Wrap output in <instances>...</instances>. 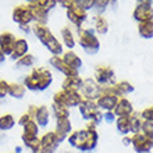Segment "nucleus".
<instances>
[{
	"instance_id": "nucleus-1",
	"label": "nucleus",
	"mask_w": 153,
	"mask_h": 153,
	"mask_svg": "<svg viewBox=\"0 0 153 153\" xmlns=\"http://www.w3.org/2000/svg\"><path fill=\"white\" fill-rule=\"evenodd\" d=\"M67 142L78 152L88 153L95 150L99 142V132L96 129V124L89 123L85 128L73 131L67 138Z\"/></svg>"
},
{
	"instance_id": "nucleus-2",
	"label": "nucleus",
	"mask_w": 153,
	"mask_h": 153,
	"mask_svg": "<svg viewBox=\"0 0 153 153\" xmlns=\"http://www.w3.org/2000/svg\"><path fill=\"white\" fill-rule=\"evenodd\" d=\"M53 84V74L46 67H36L24 78V86L32 92H43Z\"/></svg>"
},
{
	"instance_id": "nucleus-3",
	"label": "nucleus",
	"mask_w": 153,
	"mask_h": 153,
	"mask_svg": "<svg viewBox=\"0 0 153 153\" xmlns=\"http://www.w3.org/2000/svg\"><path fill=\"white\" fill-rule=\"evenodd\" d=\"M32 32L35 33V36L38 38L40 43L52 53V56H63V43L60 40H57V38L53 35V32L49 29L48 25H39L35 24L32 28Z\"/></svg>"
},
{
	"instance_id": "nucleus-4",
	"label": "nucleus",
	"mask_w": 153,
	"mask_h": 153,
	"mask_svg": "<svg viewBox=\"0 0 153 153\" xmlns=\"http://www.w3.org/2000/svg\"><path fill=\"white\" fill-rule=\"evenodd\" d=\"M78 110H79L81 117H82L84 120L89 121V123H93V124L97 125L103 120V113H102V110L97 107L95 100L84 99V100L79 103V106H78Z\"/></svg>"
},
{
	"instance_id": "nucleus-5",
	"label": "nucleus",
	"mask_w": 153,
	"mask_h": 153,
	"mask_svg": "<svg viewBox=\"0 0 153 153\" xmlns=\"http://www.w3.org/2000/svg\"><path fill=\"white\" fill-rule=\"evenodd\" d=\"M84 100V97L76 91H67V89H60L59 92L53 95V103L54 105L64 106L67 109L71 107H78L79 103Z\"/></svg>"
},
{
	"instance_id": "nucleus-6",
	"label": "nucleus",
	"mask_w": 153,
	"mask_h": 153,
	"mask_svg": "<svg viewBox=\"0 0 153 153\" xmlns=\"http://www.w3.org/2000/svg\"><path fill=\"white\" fill-rule=\"evenodd\" d=\"M78 42L88 54H96L100 49V42L91 29H78Z\"/></svg>"
},
{
	"instance_id": "nucleus-7",
	"label": "nucleus",
	"mask_w": 153,
	"mask_h": 153,
	"mask_svg": "<svg viewBox=\"0 0 153 153\" xmlns=\"http://www.w3.org/2000/svg\"><path fill=\"white\" fill-rule=\"evenodd\" d=\"M131 146L135 153H152L153 150V138L145 134L138 132L131 137Z\"/></svg>"
},
{
	"instance_id": "nucleus-8",
	"label": "nucleus",
	"mask_w": 153,
	"mask_h": 153,
	"mask_svg": "<svg viewBox=\"0 0 153 153\" xmlns=\"http://www.w3.org/2000/svg\"><path fill=\"white\" fill-rule=\"evenodd\" d=\"M79 93L82 95L84 99L96 102V99L102 95V86L93 78H84L82 86L79 89Z\"/></svg>"
},
{
	"instance_id": "nucleus-9",
	"label": "nucleus",
	"mask_w": 153,
	"mask_h": 153,
	"mask_svg": "<svg viewBox=\"0 0 153 153\" xmlns=\"http://www.w3.org/2000/svg\"><path fill=\"white\" fill-rule=\"evenodd\" d=\"M13 21L16 24L20 25L21 29L27 28L31 22H33L32 18V13H31V8H29L28 4H22V6H17L14 10H13Z\"/></svg>"
},
{
	"instance_id": "nucleus-10",
	"label": "nucleus",
	"mask_w": 153,
	"mask_h": 153,
	"mask_svg": "<svg viewBox=\"0 0 153 153\" xmlns=\"http://www.w3.org/2000/svg\"><path fill=\"white\" fill-rule=\"evenodd\" d=\"M120 97L110 92L107 86H102V95L96 99V105L102 111H113Z\"/></svg>"
},
{
	"instance_id": "nucleus-11",
	"label": "nucleus",
	"mask_w": 153,
	"mask_h": 153,
	"mask_svg": "<svg viewBox=\"0 0 153 153\" xmlns=\"http://www.w3.org/2000/svg\"><path fill=\"white\" fill-rule=\"evenodd\" d=\"M100 86H109V85L116 84V74L114 70L109 65H97L95 68V78Z\"/></svg>"
},
{
	"instance_id": "nucleus-12",
	"label": "nucleus",
	"mask_w": 153,
	"mask_h": 153,
	"mask_svg": "<svg viewBox=\"0 0 153 153\" xmlns=\"http://www.w3.org/2000/svg\"><path fill=\"white\" fill-rule=\"evenodd\" d=\"M67 18L71 24H74L78 29H81V25L84 24L86 18H88V11L82 10L81 7H78L75 3L73 6H70L67 8Z\"/></svg>"
},
{
	"instance_id": "nucleus-13",
	"label": "nucleus",
	"mask_w": 153,
	"mask_h": 153,
	"mask_svg": "<svg viewBox=\"0 0 153 153\" xmlns=\"http://www.w3.org/2000/svg\"><path fill=\"white\" fill-rule=\"evenodd\" d=\"M53 132L56 134L59 142H64L67 141V138L71 132H73V124H71V120L70 118H63V120H56V127H54V131Z\"/></svg>"
},
{
	"instance_id": "nucleus-14",
	"label": "nucleus",
	"mask_w": 153,
	"mask_h": 153,
	"mask_svg": "<svg viewBox=\"0 0 153 153\" xmlns=\"http://www.w3.org/2000/svg\"><path fill=\"white\" fill-rule=\"evenodd\" d=\"M134 20L138 22H145V21L153 20V7L152 4L146 3H137V7L132 13Z\"/></svg>"
},
{
	"instance_id": "nucleus-15",
	"label": "nucleus",
	"mask_w": 153,
	"mask_h": 153,
	"mask_svg": "<svg viewBox=\"0 0 153 153\" xmlns=\"http://www.w3.org/2000/svg\"><path fill=\"white\" fill-rule=\"evenodd\" d=\"M50 65H52L54 70L57 71H60L61 74H64V76H75V75H79V73L76 71V70L71 68L67 63H65L60 56H52L50 57V60H49Z\"/></svg>"
},
{
	"instance_id": "nucleus-16",
	"label": "nucleus",
	"mask_w": 153,
	"mask_h": 153,
	"mask_svg": "<svg viewBox=\"0 0 153 153\" xmlns=\"http://www.w3.org/2000/svg\"><path fill=\"white\" fill-rule=\"evenodd\" d=\"M50 117H52V113L46 105L38 106L36 107V113L33 116V121L38 124L39 128H46L49 124H50Z\"/></svg>"
},
{
	"instance_id": "nucleus-17",
	"label": "nucleus",
	"mask_w": 153,
	"mask_h": 153,
	"mask_svg": "<svg viewBox=\"0 0 153 153\" xmlns=\"http://www.w3.org/2000/svg\"><path fill=\"white\" fill-rule=\"evenodd\" d=\"M107 89L118 97H125L127 95H129V93H132L135 91L134 85L128 81H120V82H116L114 85H109Z\"/></svg>"
},
{
	"instance_id": "nucleus-18",
	"label": "nucleus",
	"mask_w": 153,
	"mask_h": 153,
	"mask_svg": "<svg viewBox=\"0 0 153 153\" xmlns=\"http://www.w3.org/2000/svg\"><path fill=\"white\" fill-rule=\"evenodd\" d=\"M16 35L13 32H1L0 33V50L6 54V56H10L13 52V48L16 45Z\"/></svg>"
},
{
	"instance_id": "nucleus-19",
	"label": "nucleus",
	"mask_w": 153,
	"mask_h": 153,
	"mask_svg": "<svg viewBox=\"0 0 153 153\" xmlns=\"http://www.w3.org/2000/svg\"><path fill=\"white\" fill-rule=\"evenodd\" d=\"M113 113L116 114V117H128L134 113V106L127 97H120Z\"/></svg>"
},
{
	"instance_id": "nucleus-20",
	"label": "nucleus",
	"mask_w": 153,
	"mask_h": 153,
	"mask_svg": "<svg viewBox=\"0 0 153 153\" xmlns=\"http://www.w3.org/2000/svg\"><path fill=\"white\" fill-rule=\"evenodd\" d=\"M28 50H29V45L28 42L24 39V38H20V39L16 40V45H14V48H13V52L10 54L13 60H18L21 57H24L25 54H28Z\"/></svg>"
},
{
	"instance_id": "nucleus-21",
	"label": "nucleus",
	"mask_w": 153,
	"mask_h": 153,
	"mask_svg": "<svg viewBox=\"0 0 153 153\" xmlns=\"http://www.w3.org/2000/svg\"><path fill=\"white\" fill-rule=\"evenodd\" d=\"M28 6H29V8H31V13H32L33 22H35V24H39V25H46L49 13L46 11V10H43L42 7H39L36 3H31V4H28Z\"/></svg>"
},
{
	"instance_id": "nucleus-22",
	"label": "nucleus",
	"mask_w": 153,
	"mask_h": 153,
	"mask_svg": "<svg viewBox=\"0 0 153 153\" xmlns=\"http://www.w3.org/2000/svg\"><path fill=\"white\" fill-rule=\"evenodd\" d=\"M39 139H40V148H49V149L57 150L59 146H60V142H59L56 134L53 131L45 132L42 137H39Z\"/></svg>"
},
{
	"instance_id": "nucleus-23",
	"label": "nucleus",
	"mask_w": 153,
	"mask_h": 153,
	"mask_svg": "<svg viewBox=\"0 0 153 153\" xmlns=\"http://www.w3.org/2000/svg\"><path fill=\"white\" fill-rule=\"evenodd\" d=\"M82 81L84 78H81L79 75L75 76H65L63 84H61V89H67V91H76L79 92L81 86H82Z\"/></svg>"
},
{
	"instance_id": "nucleus-24",
	"label": "nucleus",
	"mask_w": 153,
	"mask_h": 153,
	"mask_svg": "<svg viewBox=\"0 0 153 153\" xmlns=\"http://www.w3.org/2000/svg\"><path fill=\"white\" fill-rule=\"evenodd\" d=\"M63 60L67 63V64L71 67V68H74V70H78L81 68V65H82V60H81V57L76 54L75 52H65V53H63V57H61Z\"/></svg>"
},
{
	"instance_id": "nucleus-25",
	"label": "nucleus",
	"mask_w": 153,
	"mask_h": 153,
	"mask_svg": "<svg viewBox=\"0 0 153 153\" xmlns=\"http://www.w3.org/2000/svg\"><path fill=\"white\" fill-rule=\"evenodd\" d=\"M17 121H16V117L13 114H3L0 116V131L1 132H8L11 131L14 127H16Z\"/></svg>"
},
{
	"instance_id": "nucleus-26",
	"label": "nucleus",
	"mask_w": 153,
	"mask_h": 153,
	"mask_svg": "<svg viewBox=\"0 0 153 153\" xmlns=\"http://www.w3.org/2000/svg\"><path fill=\"white\" fill-rule=\"evenodd\" d=\"M25 92H27V89L22 84L10 82V85H8V96L13 99H22L25 96Z\"/></svg>"
},
{
	"instance_id": "nucleus-27",
	"label": "nucleus",
	"mask_w": 153,
	"mask_h": 153,
	"mask_svg": "<svg viewBox=\"0 0 153 153\" xmlns=\"http://www.w3.org/2000/svg\"><path fill=\"white\" fill-rule=\"evenodd\" d=\"M39 127L33 120H31L29 123L22 127V135L21 138H38L39 137Z\"/></svg>"
},
{
	"instance_id": "nucleus-28",
	"label": "nucleus",
	"mask_w": 153,
	"mask_h": 153,
	"mask_svg": "<svg viewBox=\"0 0 153 153\" xmlns=\"http://www.w3.org/2000/svg\"><path fill=\"white\" fill-rule=\"evenodd\" d=\"M138 33L143 39H152L153 38V20L139 22L138 24Z\"/></svg>"
},
{
	"instance_id": "nucleus-29",
	"label": "nucleus",
	"mask_w": 153,
	"mask_h": 153,
	"mask_svg": "<svg viewBox=\"0 0 153 153\" xmlns=\"http://www.w3.org/2000/svg\"><path fill=\"white\" fill-rule=\"evenodd\" d=\"M142 123H143V120L141 118V114L134 111V113L129 116V132L132 134V135L134 134L141 132Z\"/></svg>"
},
{
	"instance_id": "nucleus-30",
	"label": "nucleus",
	"mask_w": 153,
	"mask_h": 153,
	"mask_svg": "<svg viewBox=\"0 0 153 153\" xmlns=\"http://www.w3.org/2000/svg\"><path fill=\"white\" fill-rule=\"evenodd\" d=\"M52 116L56 118V120H63V118H70V109L64 107V106L60 105H54L52 103V110H50Z\"/></svg>"
},
{
	"instance_id": "nucleus-31",
	"label": "nucleus",
	"mask_w": 153,
	"mask_h": 153,
	"mask_svg": "<svg viewBox=\"0 0 153 153\" xmlns=\"http://www.w3.org/2000/svg\"><path fill=\"white\" fill-rule=\"evenodd\" d=\"M61 39H63L64 45L70 49V50L75 48V45H76L75 38H74L73 31H71V29H70L68 27H64V28L61 29Z\"/></svg>"
},
{
	"instance_id": "nucleus-32",
	"label": "nucleus",
	"mask_w": 153,
	"mask_h": 153,
	"mask_svg": "<svg viewBox=\"0 0 153 153\" xmlns=\"http://www.w3.org/2000/svg\"><path fill=\"white\" fill-rule=\"evenodd\" d=\"M93 24H95V29H96L97 33H100V35H105V33H107V31H109V22H107V20H106L103 16H96L95 18H93Z\"/></svg>"
},
{
	"instance_id": "nucleus-33",
	"label": "nucleus",
	"mask_w": 153,
	"mask_h": 153,
	"mask_svg": "<svg viewBox=\"0 0 153 153\" xmlns=\"http://www.w3.org/2000/svg\"><path fill=\"white\" fill-rule=\"evenodd\" d=\"M116 127H117V131L123 135H127L129 134V116L128 117H117L116 118Z\"/></svg>"
},
{
	"instance_id": "nucleus-34",
	"label": "nucleus",
	"mask_w": 153,
	"mask_h": 153,
	"mask_svg": "<svg viewBox=\"0 0 153 153\" xmlns=\"http://www.w3.org/2000/svg\"><path fill=\"white\" fill-rule=\"evenodd\" d=\"M33 64H35V56L29 54V53L17 60V67H18V68H29V67H32Z\"/></svg>"
},
{
	"instance_id": "nucleus-35",
	"label": "nucleus",
	"mask_w": 153,
	"mask_h": 153,
	"mask_svg": "<svg viewBox=\"0 0 153 153\" xmlns=\"http://www.w3.org/2000/svg\"><path fill=\"white\" fill-rule=\"evenodd\" d=\"M36 4L39 6V7L43 8V10H46L48 13L57 6L56 0H39V1H36Z\"/></svg>"
},
{
	"instance_id": "nucleus-36",
	"label": "nucleus",
	"mask_w": 153,
	"mask_h": 153,
	"mask_svg": "<svg viewBox=\"0 0 153 153\" xmlns=\"http://www.w3.org/2000/svg\"><path fill=\"white\" fill-rule=\"evenodd\" d=\"M110 4L109 0H93L92 8H95L97 13H103L107 8V6Z\"/></svg>"
},
{
	"instance_id": "nucleus-37",
	"label": "nucleus",
	"mask_w": 153,
	"mask_h": 153,
	"mask_svg": "<svg viewBox=\"0 0 153 153\" xmlns=\"http://www.w3.org/2000/svg\"><path fill=\"white\" fill-rule=\"evenodd\" d=\"M139 114H141V118L143 121H150V123H153V106L145 107Z\"/></svg>"
},
{
	"instance_id": "nucleus-38",
	"label": "nucleus",
	"mask_w": 153,
	"mask_h": 153,
	"mask_svg": "<svg viewBox=\"0 0 153 153\" xmlns=\"http://www.w3.org/2000/svg\"><path fill=\"white\" fill-rule=\"evenodd\" d=\"M141 132L150 138H153V123H150V121H143V123H142V127H141Z\"/></svg>"
},
{
	"instance_id": "nucleus-39",
	"label": "nucleus",
	"mask_w": 153,
	"mask_h": 153,
	"mask_svg": "<svg viewBox=\"0 0 153 153\" xmlns=\"http://www.w3.org/2000/svg\"><path fill=\"white\" fill-rule=\"evenodd\" d=\"M74 3H75L78 7L82 8V10L88 11V10H91V8H92L93 0H74Z\"/></svg>"
},
{
	"instance_id": "nucleus-40",
	"label": "nucleus",
	"mask_w": 153,
	"mask_h": 153,
	"mask_svg": "<svg viewBox=\"0 0 153 153\" xmlns=\"http://www.w3.org/2000/svg\"><path fill=\"white\" fill-rule=\"evenodd\" d=\"M8 85L10 82H7L6 79H0V99L8 96Z\"/></svg>"
},
{
	"instance_id": "nucleus-41",
	"label": "nucleus",
	"mask_w": 153,
	"mask_h": 153,
	"mask_svg": "<svg viewBox=\"0 0 153 153\" xmlns=\"http://www.w3.org/2000/svg\"><path fill=\"white\" fill-rule=\"evenodd\" d=\"M31 120H32V118H31V116H29V114L25 111L24 114H21V117L18 118V121H17V124L21 125V127H24V125L27 124V123H29Z\"/></svg>"
},
{
	"instance_id": "nucleus-42",
	"label": "nucleus",
	"mask_w": 153,
	"mask_h": 153,
	"mask_svg": "<svg viewBox=\"0 0 153 153\" xmlns=\"http://www.w3.org/2000/svg\"><path fill=\"white\" fill-rule=\"evenodd\" d=\"M116 118L117 117L113 111H105V113H103V120H106L107 123H114Z\"/></svg>"
},
{
	"instance_id": "nucleus-43",
	"label": "nucleus",
	"mask_w": 153,
	"mask_h": 153,
	"mask_svg": "<svg viewBox=\"0 0 153 153\" xmlns=\"http://www.w3.org/2000/svg\"><path fill=\"white\" fill-rule=\"evenodd\" d=\"M57 4H60L61 7H64L65 10L70 7V6H73L74 4V0H56Z\"/></svg>"
},
{
	"instance_id": "nucleus-44",
	"label": "nucleus",
	"mask_w": 153,
	"mask_h": 153,
	"mask_svg": "<svg viewBox=\"0 0 153 153\" xmlns=\"http://www.w3.org/2000/svg\"><path fill=\"white\" fill-rule=\"evenodd\" d=\"M123 143H124V145H131V138L124 137L123 138Z\"/></svg>"
},
{
	"instance_id": "nucleus-45",
	"label": "nucleus",
	"mask_w": 153,
	"mask_h": 153,
	"mask_svg": "<svg viewBox=\"0 0 153 153\" xmlns=\"http://www.w3.org/2000/svg\"><path fill=\"white\" fill-rule=\"evenodd\" d=\"M4 60H6V54H4V53L0 50V64H3Z\"/></svg>"
},
{
	"instance_id": "nucleus-46",
	"label": "nucleus",
	"mask_w": 153,
	"mask_h": 153,
	"mask_svg": "<svg viewBox=\"0 0 153 153\" xmlns=\"http://www.w3.org/2000/svg\"><path fill=\"white\" fill-rule=\"evenodd\" d=\"M137 3H146V4H152L153 0H137Z\"/></svg>"
},
{
	"instance_id": "nucleus-47",
	"label": "nucleus",
	"mask_w": 153,
	"mask_h": 153,
	"mask_svg": "<svg viewBox=\"0 0 153 153\" xmlns=\"http://www.w3.org/2000/svg\"><path fill=\"white\" fill-rule=\"evenodd\" d=\"M28 4H31V3H36V1H39V0H25Z\"/></svg>"
},
{
	"instance_id": "nucleus-48",
	"label": "nucleus",
	"mask_w": 153,
	"mask_h": 153,
	"mask_svg": "<svg viewBox=\"0 0 153 153\" xmlns=\"http://www.w3.org/2000/svg\"><path fill=\"white\" fill-rule=\"evenodd\" d=\"M109 1H110L111 4H116V3H117V0H109Z\"/></svg>"
}]
</instances>
